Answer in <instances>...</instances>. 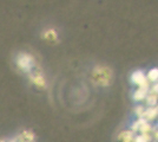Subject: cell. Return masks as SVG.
<instances>
[{"instance_id":"obj_1","label":"cell","mask_w":158,"mask_h":142,"mask_svg":"<svg viewBox=\"0 0 158 142\" xmlns=\"http://www.w3.org/2000/svg\"><path fill=\"white\" fill-rule=\"evenodd\" d=\"M94 77H96V81L98 82L100 85H107V84H110V81H111V71H110V69L106 68L96 69Z\"/></svg>"},{"instance_id":"obj_2","label":"cell","mask_w":158,"mask_h":142,"mask_svg":"<svg viewBox=\"0 0 158 142\" xmlns=\"http://www.w3.org/2000/svg\"><path fill=\"white\" fill-rule=\"evenodd\" d=\"M17 64L21 70L25 71H31L33 68V58L27 54H19L18 59H17Z\"/></svg>"},{"instance_id":"obj_3","label":"cell","mask_w":158,"mask_h":142,"mask_svg":"<svg viewBox=\"0 0 158 142\" xmlns=\"http://www.w3.org/2000/svg\"><path fill=\"white\" fill-rule=\"evenodd\" d=\"M137 130L142 133H149L151 130V126L146 122V120L140 117L138 121H136L132 124V131H137Z\"/></svg>"},{"instance_id":"obj_4","label":"cell","mask_w":158,"mask_h":142,"mask_svg":"<svg viewBox=\"0 0 158 142\" xmlns=\"http://www.w3.org/2000/svg\"><path fill=\"white\" fill-rule=\"evenodd\" d=\"M148 91H149V82L146 81L145 83L139 85V89L135 93V95H133V98H135L136 101H142V100L145 98Z\"/></svg>"},{"instance_id":"obj_5","label":"cell","mask_w":158,"mask_h":142,"mask_svg":"<svg viewBox=\"0 0 158 142\" xmlns=\"http://www.w3.org/2000/svg\"><path fill=\"white\" fill-rule=\"evenodd\" d=\"M132 81H133V83L140 85V84L146 82V77H145V75L142 71H136L135 74L132 75Z\"/></svg>"},{"instance_id":"obj_6","label":"cell","mask_w":158,"mask_h":142,"mask_svg":"<svg viewBox=\"0 0 158 142\" xmlns=\"http://www.w3.org/2000/svg\"><path fill=\"white\" fill-rule=\"evenodd\" d=\"M156 116H157V108H153L152 107V108H148L146 110H144L142 117H145L148 120H153Z\"/></svg>"},{"instance_id":"obj_7","label":"cell","mask_w":158,"mask_h":142,"mask_svg":"<svg viewBox=\"0 0 158 142\" xmlns=\"http://www.w3.org/2000/svg\"><path fill=\"white\" fill-rule=\"evenodd\" d=\"M31 80L33 81V83H35L37 85H40V87H43L44 84H45V82H44V77L41 76V74H34L31 76Z\"/></svg>"},{"instance_id":"obj_8","label":"cell","mask_w":158,"mask_h":142,"mask_svg":"<svg viewBox=\"0 0 158 142\" xmlns=\"http://www.w3.org/2000/svg\"><path fill=\"white\" fill-rule=\"evenodd\" d=\"M119 140H122V141H132L133 140V133L132 131H123V133H120L118 136Z\"/></svg>"},{"instance_id":"obj_9","label":"cell","mask_w":158,"mask_h":142,"mask_svg":"<svg viewBox=\"0 0 158 142\" xmlns=\"http://www.w3.org/2000/svg\"><path fill=\"white\" fill-rule=\"evenodd\" d=\"M156 102H157V93H151L146 98V103L149 105H155Z\"/></svg>"},{"instance_id":"obj_10","label":"cell","mask_w":158,"mask_h":142,"mask_svg":"<svg viewBox=\"0 0 158 142\" xmlns=\"http://www.w3.org/2000/svg\"><path fill=\"white\" fill-rule=\"evenodd\" d=\"M135 141H139V142H145V141H150L151 140V136L149 135V133H143V135L138 136L136 139H133Z\"/></svg>"},{"instance_id":"obj_11","label":"cell","mask_w":158,"mask_h":142,"mask_svg":"<svg viewBox=\"0 0 158 142\" xmlns=\"http://www.w3.org/2000/svg\"><path fill=\"white\" fill-rule=\"evenodd\" d=\"M157 77H158L157 69H152L151 71L149 72V75H148V78H149L150 81H152V82H156V81H157Z\"/></svg>"},{"instance_id":"obj_12","label":"cell","mask_w":158,"mask_h":142,"mask_svg":"<svg viewBox=\"0 0 158 142\" xmlns=\"http://www.w3.org/2000/svg\"><path fill=\"white\" fill-rule=\"evenodd\" d=\"M21 136H23L21 140H24V141H32L33 139H34V135H33V133H31V131H24L21 134Z\"/></svg>"},{"instance_id":"obj_13","label":"cell","mask_w":158,"mask_h":142,"mask_svg":"<svg viewBox=\"0 0 158 142\" xmlns=\"http://www.w3.org/2000/svg\"><path fill=\"white\" fill-rule=\"evenodd\" d=\"M45 37H46V38H48V37H50V38H53V39H56L57 34H56V32H54L53 30H50V31H48V32L46 33V36H45Z\"/></svg>"},{"instance_id":"obj_14","label":"cell","mask_w":158,"mask_h":142,"mask_svg":"<svg viewBox=\"0 0 158 142\" xmlns=\"http://www.w3.org/2000/svg\"><path fill=\"white\" fill-rule=\"evenodd\" d=\"M143 111H144V108H143V107H137V108H136V114H137L139 117H142Z\"/></svg>"}]
</instances>
